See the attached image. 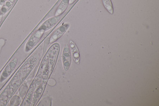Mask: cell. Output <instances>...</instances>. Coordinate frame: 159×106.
Here are the masks:
<instances>
[{
  "label": "cell",
  "mask_w": 159,
  "mask_h": 106,
  "mask_svg": "<svg viewBox=\"0 0 159 106\" xmlns=\"http://www.w3.org/2000/svg\"><path fill=\"white\" fill-rule=\"evenodd\" d=\"M62 61L64 69L67 71L70 68L71 64V53L70 47L67 44L64 45L62 53Z\"/></svg>",
  "instance_id": "obj_5"
},
{
  "label": "cell",
  "mask_w": 159,
  "mask_h": 106,
  "mask_svg": "<svg viewBox=\"0 0 159 106\" xmlns=\"http://www.w3.org/2000/svg\"><path fill=\"white\" fill-rule=\"evenodd\" d=\"M45 32L44 30L38 29L31 36L25 44V52H29L37 44Z\"/></svg>",
  "instance_id": "obj_2"
},
{
  "label": "cell",
  "mask_w": 159,
  "mask_h": 106,
  "mask_svg": "<svg viewBox=\"0 0 159 106\" xmlns=\"http://www.w3.org/2000/svg\"><path fill=\"white\" fill-rule=\"evenodd\" d=\"M60 18L59 16H55L51 17L45 21L40 26L39 29L47 31L57 24Z\"/></svg>",
  "instance_id": "obj_7"
},
{
  "label": "cell",
  "mask_w": 159,
  "mask_h": 106,
  "mask_svg": "<svg viewBox=\"0 0 159 106\" xmlns=\"http://www.w3.org/2000/svg\"><path fill=\"white\" fill-rule=\"evenodd\" d=\"M18 59L15 57L6 65L0 76V83L3 82L11 74L18 63Z\"/></svg>",
  "instance_id": "obj_3"
},
{
  "label": "cell",
  "mask_w": 159,
  "mask_h": 106,
  "mask_svg": "<svg viewBox=\"0 0 159 106\" xmlns=\"http://www.w3.org/2000/svg\"><path fill=\"white\" fill-rule=\"evenodd\" d=\"M42 76L39 75L31 84L27 93L24 106H29L31 104L33 94L36 88L40 85L42 80Z\"/></svg>",
  "instance_id": "obj_4"
},
{
  "label": "cell",
  "mask_w": 159,
  "mask_h": 106,
  "mask_svg": "<svg viewBox=\"0 0 159 106\" xmlns=\"http://www.w3.org/2000/svg\"><path fill=\"white\" fill-rule=\"evenodd\" d=\"M2 18H3V16H0V24L1 23V22L2 21Z\"/></svg>",
  "instance_id": "obj_16"
},
{
  "label": "cell",
  "mask_w": 159,
  "mask_h": 106,
  "mask_svg": "<svg viewBox=\"0 0 159 106\" xmlns=\"http://www.w3.org/2000/svg\"><path fill=\"white\" fill-rule=\"evenodd\" d=\"M76 0H70L69 4H72L74 3Z\"/></svg>",
  "instance_id": "obj_15"
},
{
  "label": "cell",
  "mask_w": 159,
  "mask_h": 106,
  "mask_svg": "<svg viewBox=\"0 0 159 106\" xmlns=\"http://www.w3.org/2000/svg\"><path fill=\"white\" fill-rule=\"evenodd\" d=\"M21 99L20 96L17 95H14L10 100V104L11 106H18L21 102Z\"/></svg>",
  "instance_id": "obj_12"
},
{
  "label": "cell",
  "mask_w": 159,
  "mask_h": 106,
  "mask_svg": "<svg viewBox=\"0 0 159 106\" xmlns=\"http://www.w3.org/2000/svg\"><path fill=\"white\" fill-rule=\"evenodd\" d=\"M70 26L68 23L63 24L59 26L52 35L50 39V44L55 42L60 38L66 32Z\"/></svg>",
  "instance_id": "obj_6"
},
{
  "label": "cell",
  "mask_w": 159,
  "mask_h": 106,
  "mask_svg": "<svg viewBox=\"0 0 159 106\" xmlns=\"http://www.w3.org/2000/svg\"><path fill=\"white\" fill-rule=\"evenodd\" d=\"M28 86L26 82H24L18 89V91L21 99H23L27 93Z\"/></svg>",
  "instance_id": "obj_11"
},
{
  "label": "cell",
  "mask_w": 159,
  "mask_h": 106,
  "mask_svg": "<svg viewBox=\"0 0 159 106\" xmlns=\"http://www.w3.org/2000/svg\"><path fill=\"white\" fill-rule=\"evenodd\" d=\"M1 5L0 4V12L1 11Z\"/></svg>",
  "instance_id": "obj_17"
},
{
  "label": "cell",
  "mask_w": 159,
  "mask_h": 106,
  "mask_svg": "<svg viewBox=\"0 0 159 106\" xmlns=\"http://www.w3.org/2000/svg\"><path fill=\"white\" fill-rule=\"evenodd\" d=\"M39 58V54H34L29 58L20 67L0 94V106L7 105L35 67Z\"/></svg>",
  "instance_id": "obj_1"
},
{
  "label": "cell",
  "mask_w": 159,
  "mask_h": 106,
  "mask_svg": "<svg viewBox=\"0 0 159 106\" xmlns=\"http://www.w3.org/2000/svg\"><path fill=\"white\" fill-rule=\"evenodd\" d=\"M7 0H0V4H4Z\"/></svg>",
  "instance_id": "obj_14"
},
{
  "label": "cell",
  "mask_w": 159,
  "mask_h": 106,
  "mask_svg": "<svg viewBox=\"0 0 159 106\" xmlns=\"http://www.w3.org/2000/svg\"><path fill=\"white\" fill-rule=\"evenodd\" d=\"M15 0H7L1 7L0 16H2L9 10L14 2Z\"/></svg>",
  "instance_id": "obj_10"
},
{
  "label": "cell",
  "mask_w": 159,
  "mask_h": 106,
  "mask_svg": "<svg viewBox=\"0 0 159 106\" xmlns=\"http://www.w3.org/2000/svg\"><path fill=\"white\" fill-rule=\"evenodd\" d=\"M103 5L107 11L111 14L113 13V9L111 0H102Z\"/></svg>",
  "instance_id": "obj_13"
},
{
  "label": "cell",
  "mask_w": 159,
  "mask_h": 106,
  "mask_svg": "<svg viewBox=\"0 0 159 106\" xmlns=\"http://www.w3.org/2000/svg\"><path fill=\"white\" fill-rule=\"evenodd\" d=\"M69 44L70 51L73 59L75 63L79 64L80 62V56L78 48L72 40H70Z\"/></svg>",
  "instance_id": "obj_8"
},
{
  "label": "cell",
  "mask_w": 159,
  "mask_h": 106,
  "mask_svg": "<svg viewBox=\"0 0 159 106\" xmlns=\"http://www.w3.org/2000/svg\"><path fill=\"white\" fill-rule=\"evenodd\" d=\"M70 0H61L55 13V16H59L63 14L69 4Z\"/></svg>",
  "instance_id": "obj_9"
}]
</instances>
